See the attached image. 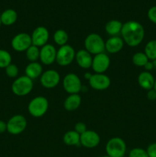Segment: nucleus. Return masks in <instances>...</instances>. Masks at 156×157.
<instances>
[{
	"label": "nucleus",
	"mask_w": 156,
	"mask_h": 157,
	"mask_svg": "<svg viewBox=\"0 0 156 157\" xmlns=\"http://www.w3.org/2000/svg\"><path fill=\"white\" fill-rule=\"evenodd\" d=\"M1 25H2V22H1V18H0V26H1Z\"/></svg>",
	"instance_id": "nucleus-40"
},
{
	"label": "nucleus",
	"mask_w": 156,
	"mask_h": 157,
	"mask_svg": "<svg viewBox=\"0 0 156 157\" xmlns=\"http://www.w3.org/2000/svg\"><path fill=\"white\" fill-rule=\"evenodd\" d=\"M147 153H148V157H156V143L150 144L147 147Z\"/></svg>",
	"instance_id": "nucleus-33"
},
{
	"label": "nucleus",
	"mask_w": 156,
	"mask_h": 157,
	"mask_svg": "<svg viewBox=\"0 0 156 157\" xmlns=\"http://www.w3.org/2000/svg\"><path fill=\"white\" fill-rule=\"evenodd\" d=\"M75 60L79 67L83 69H89L91 67L93 62V56L86 49H80L76 52Z\"/></svg>",
	"instance_id": "nucleus-16"
},
{
	"label": "nucleus",
	"mask_w": 156,
	"mask_h": 157,
	"mask_svg": "<svg viewBox=\"0 0 156 157\" xmlns=\"http://www.w3.org/2000/svg\"><path fill=\"white\" fill-rule=\"evenodd\" d=\"M75 55L76 52L71 45L67 44L61 46L60 48L57 50L56 62L60 66L66 67L73 62L75 59Z\"/></svg>",
	"instance_id": "nucleus-6"
},
{
	"label": "nucleus",
	"mask_w": 156,
	"mask_h": 157,
	"mask_svg": "<svg viewBox=\"0 0 156 157\" xmlns=\"http://www.w3.org/2000/svg\"><path fill=\"white\" fill-rule=\"evenodd\" d=\"M12 64V55L8 51L0 49V68H6Z\"/></svg>",
	"instance_id": "nucleus-28"
},
{
	"label": "nucleus",
	"mask_w": 156,
	"mask_h": 157,
	"mask_svg": "<svg viewBox=\"0 0 156 157\" xmlns=\"http://www.w3.org/2000/svg\"><path fill=\"white\" fill-rule=\"evenodd\" d=\"M91 74L90 73H89V72H87V73H86L85 75H84V78H86V79H87V80H89L90 78V77H91Z\"/></svg>",
	"instance_id": "nucleus-37"
},
{
	"label": "nucleus",
	"mask_w": 156,
	"mask_h": 157,
	"mask_svg": "<svg viewBox=\"0 0 156 157\" xmlns=\"http://www.w3.org/2000/svg\"><path fill=\"white\" fill-rule=\"evenodd\" d=\"M154 76L149 71H142L138 76V83L142 88L149 90L153 89L154 84Z\"/></svg>",
	"instance_id": "nucleus-18"
},
{
	"label": "nucleus",
	"mask_w": 156,
	"mask_h": 157,
	"mask_svg": "<svg viewBox=\"0 0 156 157\" xmlns=\"http://www.w3.org/2000/svg\"><path fill=\"white\" fill-rule=\"evenodd\" d=\"M57 50L54 46L51 44H48L40 48L39 60L44 65H50L56 61Z\"/></svg>",
	"instance_id": "nucleus-14"
},
{
	"label": "nucleus",
	"mask_w": 156,
	"mask_h": 157,
	"mask_svg": "<svg viewBox=\"0 0 156 157\" xmlns=\"http://www.w3.org/2000/svg\"><path fill=\"white\" fill-rule=\"evenodd\" d=\"M0 18H1L2 24L6 26H10L16 22L18 14L14 9H6L1 14Z\"/></svg>",
	"instance_id": "nucleus-22"
},
{
	"label": "nucleus",
	"mask_w": 156,
	"mask_h": 157,
	"mask_svg": "<svg viewBox=\"0 0 156 157\" xmlns=\"http://www.w3.org/2000/svg\"><path fill=\"white\" fill-rule=\"evenodd\" d=\"M122 23L119 20L113 19L109 21L106 24L105 30L108 35L110 36H118L119 34L121 33V30L122 28Z\"/></svg>",
	"instance_id": "nucleus-23"
},
{
	"label": "nucleus",
	"mask_w": 156,
	"mask_h": 157,
	"mask_svg": "<svg viewBox=\"0 0 156 157\" xmlns=\"http://www.w3.org/2000/svg\"><path fill=\"white\" fill-rule=\"evenodd\" d=\"M148 18L151 22L156 24V6L150 8L148 11Z\"/></svg>",
	"instance_id": "nucleus-32"
},
{
	"label": "nucleus",
	"mask_w": 156,
	"mask_h": 157,
	"mask_svg": "<svg viewBox=\"0 0 156 157\" xmlns=\"http://www.w3.org/2000/svg\"><path fill=\"white\" fill-rule=\"evenodd\" d=\"M49 37H50V34L47 28L44 26H38L36 29H34L31 35L32 44L38 48L43 47L47 44Z\"/></svg>",
	"instance_id": "nucleus-13"
},
{
	"label": "nucleus",
	"mask_w": 156,
	"mask_h": 157,
	"mask_svg": "<svg viewBox=\"0 0 156 157\" xmlns=\"http://www.w3.org/2000/svg\"><path fill=\"white\" fill-rule=\"evenodd\" d=\"M128 157H148L146 150L139 147L132 149L128 153Z\"/></svg>",
	"instance_id": "nucleus-29"
},
{
	"label": "nucleus",
	"mask_w": 156,
	"mask_h": 157,
	"mask_svg": "<svg viewBox=\"0 0 156 157\" xmlns=\"http://www.w3.org/2000/svg\"><path fill=\"white\" fill-rule=\"evenodd\" d=\"M33 80L26 75H23L17 78L13 81L11 88L14 94L18 97H23L31 93L33 89Z\"/></svg>",
	"instance_id": "nucleus-5"
},
{
	"label": "nucleus",
	"mask_w": 156,
	"mask_h": 157,
	"mask_svg": "<svg viewBox=\"0 0 156 157\" xmlns=\"http://www.w3.org/2000/svg\"><path fill=\"white\" fill-rule=\"evenodd\" d=\"M88 81L90 87L96 90H106L111 84V80L110 77L105 74H93L91 75Z\"/></svg>",
	"instance_id": "nucleus-12"
},
{
	"label": "nucleus",
	"mask_w": 156,
	"mask_h": 157,
	"mask_svg": "<svg viewBox=\"0 0 156 157\" xmlns=\"http://www.w3.org/2000/svg\"><path fill=\"white\" fill-rule=\"evenodd\" d=\"M49 107V102L45 97L38 96L32 100L28 106V110L31 116L39 118L47 113Z\"/></svg>",
	"instance_id": "nucleus-3"
},
{
	"label": "nucleus",
	"mask_w": 156,
	"mask_h": 157,
	"mask_svg": "<svg viewBox=\"0 0 156 157\" xmlns=\"http://www.w3.org/2000/svg\"><path fill=\"white\" fill-rule=\"evenodd\" d=\"M100 143V136L94 130H88L80 134V145L87 149H93Z\"/></svg>",
	"instance_id": "nucleus-15"
},
{
	"label": "nucleus",
	"mask_w": 156,
	"mask_h": 157,
	"mask_svg": "<svg viewBox=\"0 0 156 157\" xmlns=\"http://www.w3.org/2000/svg\"><path fill=\"white\" fill-rule=\"evenodd\" d=\"M121 38L129 47H136L142 42L145 37V29L141 23L128 21L122 25Z\"/></svg>",
	"instance_id": "nucleus-1"
},
{
	"label": "nucleus",
	"mask_w": 156,
	"mask_h": 157,
	"mask_svg": "<svg viewBox=\"0 0 156 157\" xmlns=\"http://www.w3.org/2000/svg\"><path fill=\"white\" fill-rule=\"evenodd\" d=\"M5 70L6 75L10 78H15L18 75V67L14 64H10Z\"/></svg>",
	"instance_id": "nucleus-30"
},
{
	"label": "nucleus",
	"mask_w": 156,
	"mask_h": 157,
	"mask_svg": "<svg viewBox=\"0 0 156 157\" xmlns=\"http://www.w3.org/2000/svg\"><path fill=\"white\" fill-rule=\"evenodd\" d=\"M26 58L30 62H35L39 60L40 58V48L37 46L32 45L26 50Z\"/></svg>",
	"instance_id": "nucleus-25"
},
{
	"label": "nucleus",
	"mask_w": 156,
	"mask_h": 157,
	"mask_svg": "<svg viewBox=\"0 0 156 157\" xmlns=\"http://www.w3.org/2000/svg\"><path fill=\"white\" fill-rule=\"evenodd\" d=\"M74 130L76 133H79L80 135L82 134V133H84V132H86L87 130V125L83 122L76 123L74 126Z\"/></svg>",
	"instance_id": "nucleus-31"
},
{
	"label": "nucleus",
	"mask_w": 156,
	"mask_h": 157,
	"mask_svg": "<svg viewBox=\"0 0 156 157\" xmlns=\"http://www.w3.org/2000/svg\"><path fill=\"white\" fill-rule=\"evenodd\" d=\"M153 89H154V90H156V79L155 81H154V87H153Z\"/></svg>",
	"instance_id": "nucleus-38"
},
{
	"label": "nucleus",
	"mask_w": 156,
	"mask_h": 157,
	"mask_svg": "<svg viewBox=\"0 0 156 157\" xmlns=\"http://www.w3.org/2000/svg\"><path fill=\"white\" fill-rule=\"evenodd\" d=\"M84 47L91 55H98L105 51V41L99 34H89L84 40Z\"/></svg>",
	"instance_id": "nucleus-2"
},
{
	"label": "nucleus",
	"mask_w": 156,
	"mask_h": 157,
	"mask_svg": "<svg viewBox=\"0 0 156 157\" xmlns=\"http://www.w3.org/2000/svg\"><path fill=\"white\" fill-rule=\"evenodd\" d=\"M110 66V58L107 54H98L93 57L92 69L95 73L104 74L109 69Z\"/></svg>",
	"instance_id": "nucleus-11"
},
{
	"label": "nucleus",
	"mask_w": 156,
	"mask_h": 157,
	"mask_svg": "<svg viewBox=\"0 0 156 157\" xmlns=\"http://www.w3.org/2000/svg\"><path fill=\"white\" fill-rule=\"evenodd\" d=\"M143 67L145 69V71H150L153 70L154 67V64H153V61H148V62L145 64V66H144Z\"/></svg>",
	"instance_id": "nucleus-35"
},
{
	"label": "nucleus",
	"mask_w": 156,
	"mask_h": 157,
	"mask_svg": "<svg viewBox=\"0 0 156 157\" xmlns=\"http://www.w3.org/2000/svg\"><path fill=\"white\" fill-rule=\"evenodd\" d=\"M64 90L69 94H79L82 90V82L80 78L74 73H68L64 76L62 81Z\"/></svg>",
	"instance_id": "nucleus-7"
},
{
	"label": "nucleus",
	"mask_w": 156,
	"mask_h": 157,
	"mask_svg": "<svg viewBox=\"0 0 156 157\" xmlns=\"http://www.w3.org/2000/svg\"><path fill=\"white\" fill-rule=\"evenodd\" d=\"M63 142L64 144L70 147L80 146V135L76 133L74 130H69L64 133L63 136Z\"/></svg>",
	"instance_id": "nucleus-21"
},
{
	"label": "nucleus",
	"mask_w": 156,
	"mask_h": 157,
	"mask_svg": "<svg viewBox=\"0 0 156 157\" xmlns=\"http://www.w3.org/2000/svg\"><path fill=\"white\" fill-rule=\"evenodd\" d=\"M148 58L151 61L156 60V40H151L146 44L145 47V52Z\"/></svg>",
	"instance_id": "nucleus-26"
},
{
	"label": "nucleus",
	"mask_w": 156,
	"mask_h": 157,
	"mask_svg": "<svg viewBox=\"0 0 156 157\" xmlns=\"http://www.w3.org/2000/svg\"><path fill=\"white\" fill-rule=\"evenodd\" d=\"M82 103V99L79 94H69L64 101V107L67 111H74L77 110Z\"/></svg>",
	"instance_id": "nucleus-19"
},
{
	"label": "nucleus",
	"mask_w": 156,
	"mask_h": 157,
	"mask_svg": "<svg viewBox=\"0 0 156 157\" xmlns=\"http://www.w3.org/2000/svg\"><path fill=\"white\" fill-rule=\"evenodd\" d=\"M61 81V75L54 69H49L42 73L40 77V82L41 85L47 89H52L56 87Z\"/></svg>",
	"instance_id": "nucleus-9"
},
{
	"label": "nucleus",
	"mask_w": 156,
	"mask_h": 157,
	"mask_svg": "<svg viewBox=\"0 0 156 157\" xmlns=\"http://www.w3.org/2000/svg\"><path fill=\"white\" fill-rule=\"evenodd\" d=\"M147 98L150 101H154V100H156V90L154 89H151V90H148Z\"/></svg>",
	"instance_id": "nucleus-34"
},
{
	"label": "nucleus",
	"mask_w": 156,
	"mask_h": 157,
	"mask_svg": "<svg viewBox=\"0 0 156 157\" xmlns=\"http://www.w3.org/2000/svg\"><path fill=\"white\" fill-rule=\"evenodd\" d=\"M68 34L64 29H58L54 32L53 36V39L54 42L58 45H59L60 47L67 44V41H68Z\"/></svg>",
	"instance_id": "nucleus-24"
},
{
	"label": "nucleus",
	"mask_w": 156,
	"mask_h": 157,
	"mask_svg": "<svg viewBox=\"0 0 156 157\" xmlns=\"http://www.w3.org/2000/svg\"><path fill=\"white\" fill-rule=\"evenodd\" d=\"M7 131L12 135H19L27 127V120L23 115L15 114L8 121Z\"/></svg>",
	"instance_id": "nucleus-8"
},
{
	"label": "nucleus",
	"mask_w": 156,
	"mask_h": 157,
	"mask_svg": "<svg viewBox=\"0 0 156 157\" xmlns=\"http://www.w3.org/2000/svg\"><path fill=\"white\" fill-rule=\"evenodd\" d=\"M32 44L31 35L28 33L21 32L15 35L11 41L12 48L18 52H26L28 48Z\"/></svg>",
	"instance_id": "nucleus-10"
},
{
	"label": "nucleus",
	"mask_w": 156,
	"mask_h": 157,
	"mask_svg": "<svg viewBox=\"0 0 156 157\" xmlns=\"http://www.w3.org/2000/svg\"><path fill=\"white\" fill-rule=\"evenodd\" d=\"M123 157H125V156H123Z\"/></svg>",
	"instance_id": "nucleus-41"
},
{
	"label": "nucleus",
	"mask_w": 156,
	"mask_h": 157,
	"mask_svg": "<svg viewBox=\"0 0 156 157\" xmlns=\"http://www.w3.org/2000/svg\"><path fill=\"white\" fill-rule=\"evenodd\" d=\"M132 63L137 67H144L145 64L149 61L148 57L144 52H136L132 58Z\"/></svg>",
	"instance_id": "nucleus-27"
},
{
	"label": "nucleus",
	"mask_w": 156,
	"mask_h": 157,
	"mask_svg": "<svg viewBox=\"0 0 156 157\" xmlns=\"http://www.w3.org/2000/svg\"><path fill=\"white\" fill-rule=\"evenodd\" d=\"M6 131H7V124L0 120V133H3Z\"/></svg>",
	"instance_id": "nucleus-36"
},
{
	"label": "nucleus",
	"mask_w": 156,
	"mask_h": 157,
	"mask_svg": "<svg viewBox=\"0 0 156 157\" xmlns=\"http://www.w3.org/2000/svg\"><path fill=\"white\" fill-rule=\"evenodd\" d=\"M101 157H110V156H107V155H106V156H101Z\"/></svg>",
	"instance_id": "nucleus-39"
},
{
	"label": "nucleus",
	"mask_w": 156,
	"mask_h": 157,
	"mask_svg": "<svg viewBox=\"0 0 156 157\" xmlns=\"http://www.w3.org/2000/svg\"><path fill=\"white\" fill-rule=\"evenodd\" d=\"M24 72L26 76L32 80H34L40 78L44 71H43L42 65L38 61H35V62H29V64H27L24 69Z\"/></svg>",
	"instance_id": "nucleus-20"
},
{
	"label": "nucleus",
	"mask_w": 156,
	"mask_h": 157,
	"mask_svg": "<svg viewBox=\"0 0 156 157\" xmlns=\"http://www.w3.org/2000/svg\"><path fill=\"white\" fill-rule=\"evenodd\" d=\"M124 44L121 37L112 36L105 41V51L110 54H116L123 48Z\"/></svg>",
	"instance_id": "nucleus-17"
},
{
	"label": "nucleus",
	"mask_w": 156,
	"mask_h": 157,
	"mask_svg": "<svg viewBox=\"0 0 156 157\" xmlns=\"http://www.w3.org/2000/svg\"><path fill=\"white\" fill-rule=\"evenodd\" d=\"M126 144L120 137H113L106 144V153L110 157H123L126 153Z\"/></svg>",
	"instance_id": "nucleus-4"
}]
</instances>
